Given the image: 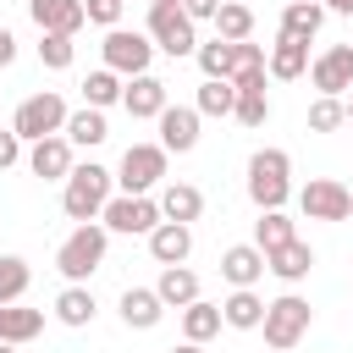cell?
Listing matches in <instances>:
<instances>
[{
	"label": "cell",
	"mask_w": 353,
	"mask_h": 353,
	"mask_svg": "<svg viewBox=\"0 0 353 353\" xmlns=\"http://www.w3.org/2000/svg\"><path fill=\"white\" fill-rule=\"evenodd\" d=\"M44 331V309H28V303H0V342H33Z\"/></svg>",
	"instance_id": "cell-25"
},
{
	"label": "cell",
	"mask_w": 353,
	"mask_h": 353,
	"mask_svg": "<svg viewBox=\"0 0 353 353\" xmlns=\"http://www.w3.org/2000/svg\"><path fill=\"white\" fill-rule=\"evenodd\" d=\"M298 210H303V221H347L353 215V193L336 176H314V182L298 188Z\"/></svg>",
	"instance_id": "cell-10"
},
{
	"label": "cell",
	"mask_w": 353,
	"mask_h": 353,
	"mask_svg": "<svg viewBox=\"0 0 353 353\" xmlns=\"http://www.w3.org/2000/svg\"><path fill=\"white\" fill-rule=\"evenodd\" d=\"M165 160H171V149H165V143H127L121 171H116L121 193H149V188L165 176Z\"/></svg>",
	"instance_id": "cell-9"
},
{
	"label": "cell",
	"mask_w": 353,
	"mask_h": 353,
	"mask_svg": "<svg viewBox=\"0 0 353 353\" xmlns=\"http://www.w3.org/2000/svg\"><path fill=\"white\" fill-rule=\"evenodd\" d=\"M347 121H353V94H347Z\"/></svg>",
	"instance_id": "cell-46"
},
{
	"label": "cell",
	"mask_w": 353,
	"mask_h": 353,
	"mask_svg": "<svg viewBox=\"0 0 353 353\" xmlns=\"http://www.w3.org/2000/svg\"><path fill=\"white\" fill-rule=\"evenodd\" d=\"M309 325H314V309H309V298H298V292H281L276 303H265V347H276V353H287V347H298L303 336H309Z\"/></svg>",
	"instance_id": "cell-4"
},
{
	"label": "cell",
	"mask_w": 353,
	"mask_h": 353,
	"mask_svg": "<svg viewBox=\"0 0 353 353\" xmlns=\"http://www.w3.org/2000/svg\"><path fill=\"white\" fill-rule=\"evenodd\" d=\"M188 254H193V226L188 221H160L149 232V259L154 265H188Z\"/></svg>",
	"instance_id": "cell-15"
},
{
	"label": "cell",
	"mask_w": 353,
	"mask_h": 353,
	"mask_svg": "<svg viewBox=\"0 0 353 353\" xmlns=\"http://www.w3.org/2000/svg\"><path fill=\"white\" fill-rule=\"evenodd\" d=\"M0 353H17V342H0Z\"/></svg>",
	"instance_id": "cell-44"
},
{
	"label": "cell",
	"mask_w": 353,
	"mask_h": 353,
	"mask_svg": "<svg viewBox=\"0 0 353 353\" xmlns=\"http://www.w3.org/2000/svg\"><path fill=\"white\" fill-rule=\"evenodd\" d=\"M309 83L320 88V94H347L353 88V44H331V50H320L314 61H309Z\"/></svg>",
	"instance_id": "cell-11"
},
{
	"label": "cell",
	"mask_w": 353,
	"mask_h": 353,
	"mask_svg": "<svg viewBox=\"0 0 353 353\" xmlns=\"http://www.w3.org/2000/svg\"><path fill=\"white\" fill-rule=\"evenodd\" d=\"M298 237V226H292V215L287 210H259V221H254V243L270 254V248H281V243H292Z\"/></svg>",
	"instance_id": "cell-31"
},
{
	"label": "cell",
	"mask_w": 353,
	"mask_h": 353,
	"mask_svg": "<svg viewBox=\"0 0 353 353\" xmlns=\"http://www.w3.org/2000/svg\"><path fill=\"white\" fill-rule=\"evenodd\" d=\"M121 94H127V83H121V72H110V66H99V72L83 77V105H94V110L121 105Z\"/></svg>",
	"instance_id": "cell-29"
},
{
	"label": "cell",
	"mask_w": 353,
	"mask_h": 353,
	"mask_svg": "<svg viewBox=\"0 0 353 353\" xmlns=\"http://www.w3.org/2000/svg\"><path fill=\"white\" fill-rule=\"evenodd\" d=\"M149 6H176V0H149Z\"/></svg>",
	"instance_id": "cell-45"
},
{
	"label": "cell",
	"mask_w": 353,
	"mask_h": 353,
	"mask_svg": "<svg viewBox=\"0 0 353 353\" xmlns=\"http://www.w3.org/2000/svg\"><path fill=\"white\" fill-rule=\"evenodd\" d=\"M336 127H347V99L314 94V105H309V132H336Z\"/></svg>",
	"instance_id": "cell-35"
},
{
	"label": "cell",
	"mask_w": 353,
	"mask_h": 353,
	"mask_svg": "<svg viewBox=\"0 0 353 353\" xmlns=\"http://www.w3.org/2000/svg\"><path fill=\"white\" fill-rule=\"evenodd\" d=\"M72 138L66 132H50V138H39L33 149H28V171L33 176H44V182H66L72 176Z\"/></svg>",
	"instance_id": "cell-12"
},
{
	"label": "cell",
	"mask_w": 353,
	"mask_h": 353,
	"mask_svg": "<svg viewBox=\"0 0 353 353\" xmlns=\"http://www.w3.org/2000/svg\"><path fill=\"white\" fill-rule=\"evenodd\" d=\"M325 11H336V17H353V0H320Z\"/></svg>",
	"instance_id": "cell-42"
},
{
	"label": "cell",
	"mask_w": 353,
	"mask_h": 353,
	"mask_svg": "<svg viewBox=\"0 0 353 353\" xmlns=\"http://www.w3.org/2000/svg\"><path fill=\"white\" fill-rule=\"evenodd\" d=\"M110 171L105 165H72V176H66V188H61V210H66V221H99L105 215V204H110Z\"/></svg>",
	"instance_id": "cell-3"
},
{
	"label": "cell",
	"mask_w": 353,
	"mask_h": 353,
	"mask_svg": "<svg viewBox=\"0 0 353 353\" xmlns=\"http://www.w3.org/2000/svg\"><path fill=\"white\" fill-rule=\"evenodd\" d=\"M94 314H99V303H94L88 281H66L61 298H55V320L72 325V331H83V325H94Z\"/></svg>",
	"instance_id": "cell-21"
},
{
	"label": "cell",
	"mask_w": 353,
	"mask_h": 353,
	"mask_svg": "<svg viewBox=\"0 0 353 353\" xmlns=\"http://www.w3.org/2000/svg\"><path fill=\"white\" fill-rule=\"evenodd\" d=\"M99 55H105L110 72L138 77V72H149V61H154V39H149L143 28H110L105 44H99Z\"/></svg>",
	"instance_id": "cell-8"
},
{
	"label": "cell",
	"mask_w": 353,
	"mask_h": 353,
	"mask_svg": "<svg viewBox=\"0 0 353 353\" xmlns=\"http://www.w3.org/2000/svg\"><path fill=\"white\" fill-rule=\"evenodd\" d=\"M165 105H171V94H165V83H160L154 72H138V77H127L121 110H127L132 121H154V116H160Z\"/></svg>",
	"instance_id": "cell-13"
},
{
	"label": "cell",
	"mask_w": 353,
	"mask_h": 353,
	"mask_svg": "<svg viewBox=\"0 0 353 353\" xmlns=\"http://www.w3.org/2000/svg\"><path fill=\"white\" fill-rule=\"evenodd\" d=\"M265 270H270V265H265V248H259V243H232V248L221 254V276H226L232 287H254Z\"/></svg>",
	"instance_id": "cell-18"
},
{
	"label": "cell",
	"mask_w": 353,
	"mask_h": 353,
	"mask_svg": "<svg viewBox=\"0 0 353 353\" xmlns=\"http://www.w3.org/2000/svg\"><path fill=\"white\" fill-rule=\"evenodd\" d=\"M243 127H265L270 121V94L265 88H237V110H232Z\"/></svg>",
	"instance_id": "cell-37"
},
{
	"label": "cell",
	"mask_w": 353,
	"mask_h": 353,
	"mask_svg": "<svg viewBox=\"0 0 353 353\" xmlns=\"http://www.w3.org/2000/svg\"><path fill=\"white\" fill-rule=\"evenodd\" d=\"M39 61L50 72H66L77 61V33H39Z\"/></svg>",
	"instance_id": "cell-34"
},
{
	"label": "cell",
	"mask_w": 353,
	"mask_h": 353,
	"mask_svg": "<svg viewBox=\"0 0 353 353\" xmlns=\"http://www.w3.org/2000/svg\"><path fill=\"white\" fill-rule=\"evenodd\" d=\"M221 314L232 331H259L265 325V298L254 287H232V298H221Z\"/></svg>",
	"instance_id": "cell-22"
},
{
	"label": "cell",
	"mask_w": 353,
	"mask_h": 353,
	"mask_svg": "<svg viewBox=\"0 0 353 353\" xmlns=\"http://www.w3.org/2000/svg\"><path fill=\"white\" fill-rule=\"evenodd\" d=\"M99 221L110 232H121V237H149L165 215H160V199H149V193H110V204H105Z\"/></svg>",
	"instance_id": "cell-7"
},
{
	"label": "cell",
	"mask_w": 353,
	"mask_h": 353,
	"mask_svg": "<svg viewBox=\"0 0 353 353\" xmlns=\"http://www.w3.org/2000/svg\"><path fill=\"white\" fill-rule=\"evenodd\" d=\"M215 33H221V39H232V44L254 39V11H248L243 0H221V11H215Z\"/></svg>",
	"instance_id": "cell-32"
},
{
	"label": "cell",
	"mask_w": 353,
	"mask_h": 353,
	"mask_svg": "<svg viewBox=\"0 0 353 353\" xmlns=\"http://www.w3.org/2000/svg\"><path fill=\"white\" fill-rule=\"evenodd\" d=\"M11 61H17V33L0 28V66H11Z\"/></svg>",
	"instance_id": "cell-41"
},
{
	"label": "cell",
	"mask_w": 353,
	"mask_h": 353,
	"mask_svg": "<svg viewBox=\"0 0 353 353\" xmlns=\"http://www.w3.org/2000/svg\"><path fill=\"white\" fill-rule=\"evenodd\" d=\"M28 11H33V22H39V33H77V28L88 22L83 0H28Z\"/></svg>",
	"instance_id": "cell-19"
},
{
	"label": "cell",
	"mask_w": 353,
	"mask_h": 353,
	"mask_svg": "<svg viewBox=\"0 0 353 353\" xmlns=\"http://www.w3.org/2000/svg\"><path fill=\"white\" fill-rule=\"evenodd\" d=\"M248 199L259 210H281L292 199V154L287 149H254L248 154Z\"/></svg>",
	"instance_id": "cell-1"
},
{
	"label": "cell",
	"mask_w": 353,
	"mask_h": 353,
	"mask_svg": "<svg viewBox=\"0 0 353 353\" xmlns=\"http://www.w3.org/2000/svg\"><path fill=\"white\" fill-rule=\"evenodd\" d=\"M265 66H270V77H276V83H292V77H303V72H309V44H303V39L276 33V44H270Z\"/></svg>",
	"instance_id": "cell-20"
},
{
	"label": "cell",
	"mask_w": 353,
	"mask_h": 353,
	"mask_svg": "<svg viewBox=\"0 0 353 353\" xmlns=\"http://www.w3.org/2000/svg\"><path fill=\"white\" fill-rule=\"evenodd\" d=\"M320 28H325V6H320V0H287V11H281V33H287V39L314 44Z\"/></svg>",
	"instance_id": "cell-23"
},
{
	"label": "cell",
	"mask_w": 353,
	"mask_h": 353,
	"mask_svg": "<svg viewBox=\"0 0 353 353\" xmlns=\"http://www.w3.org/2000/svg\"><path fill=\"white\" fill-rule=\"evenodd\" d=\"M105 248H110V226H99V221H77L72 237L55 248V270H61L66 281H88V276L105 265Z\"/></svg>",
	"instance_id": "cell-2"
},
{
	"label": "cell",
	"mask_w": 353,
	"mask_h": 353,
	"mask_svg": "<svg viewBox=\"0 0 353 353\" xmlns=\"http://www.w3.org/2000/svg\"><path fill=\"white\" fill-rule=\"evenodd\" d=\"M221 325H226L221 303H204V298H193V303L182 309V336H188V342H210V336H221Z\"/></svg>",
	"instance_id": "cell-28"
},
{
	"label": "cell",
	"mask_w": 353,
	"mask_h": 353,
	"mask_svg": "<svg viewBox=\"0 0 353 353\" xmlns=\"http://www.w3.org/2000/svg\"><path fill=\"white\" fill-rule=\"evenodd\" d=\"M116 309H121V325H127V331H154L160 314H165V298H160L154 287H127Z\"/></svg>",
	"instance_id": "cell-16"
},
{
	"label": "cell",
	"mask_w": 353,
	"mask_h": 353,
	"mask_svg": "<svg viewBox=\"0 0 353 353\" xmlns=\"http://www.w3.org/2000/svg\"><path fill=\"white\" fill-rule=\"evenodd\" d=\"M154 292L165 298V309H188V303L199 298V276H193L188 265H160V281H154Z\"/></svg>",
	"instance_id": "cell-26"
},
{
	"label": "cell",
	"mask_w": 353,
	"mask_h": 353,
	"mask_svg": "<svg viewBox=\"0 0 353 353\" xmlns=\"http://www.w3.org/2000/svg\"><path fill=\"white\" fill-rule=\"evenodd\" d=\"M160 215H165V221H188V226H193V221L204 215V193H199L193 182H165V188H160Z\"/></svg>",
	"instance_id": "cell-24"
},
{
	"label": "cell",
	"mask_w": 353,
	"mask_h": 353,
	"mask_svg": "<svg viewBox=\"0 0 353 353\" xmlns=\"http://www.w3.org/2000/svg\"><path fill=\"white\" fill-rule=\"evenodd\" d=\"M265 265H270V276L276 281H287V287H298L309 270H314V248L303 243V237H292V243H281V248H270L265 254Z\"/></svg>",
	"instance_id": "cell-17"
},
{
	"label": "cell",
	"mask_w": 353,
	"mask_h": 353,
	"mask_svg": "<svg viewBox=\"0 0 353 353\" xmlns=\"http://www.w3.org/2000/svg\"><path fill=\"white\" fill-rule=\"evenodd\" d=\"M171 353H204V342H188V336H182V342H176Z\"/></svg>",
	"instance_id": "cell-43"
},
{
	"label": "cell",
	"mask_w": 353,
	"mask_h": 353,
	"mask_svg": "<svg viewBox=\"0 0 353 353\" xmlns=\"http://www.w3.org/2000/svg\"><path fill=\"white\" fill-rule=\"evenodd\" d=\"M154 121H160V143H165L171 154L199 149V121H204V116H199V105H165Z\"/></svg>",
	"instance_id": "cell-14"
},
{
	"label": "cell",
	"mask_w": 353,
	"mask_h": 353,
	"mask_svg": "<svg viewBox=\"0 0 353 353\" xmlns=\"http://www.w3.org/2000/svg\"><path fill=\"white\" fill-rule=\"evenodd\" d=\"M199 22L182 11V6H149V39H154V50H165L171 61H182V55H193L199 50V33H193Z\"/></svg>",
	"instance_id": "cell-6"
},
{
	"label": "cell",
	"mask_w": 353,
	"mask_h": 353,
	"mask_svg": "<svg viewBox=\"0 0 353 353\" xmlns=\"http://www.w3.org/2000/svg\"><path fill=\"white\" fill-rule=\"evenodd\" d=\"M193 22H215V11H221V0H176Z\"/></svg>",
	"instance_id": "cell-40"
},
{
	"label": "cell",
	"mask_w": 353,
	"mask_h": 353,
	"mask_svg": "<svg viewBox=\"0 0 353 353\" xmlns=\"http://www.w3.org/2000/svg\"><path fill=\"white\" fill-rule=\"evenodd\" d=\"M22 160V138H17V127H0V171H11Z\"/></svg>",
	"instance_id": "cell-39"
},
{
	"label": "cell",
	"mask_w": 353,
	"mask_h": 353,
	"mask_svg": "<svg viewBox=\"0 0 353 353\" xmlns=\"http://www.w3.org/2000/svg\"><path fill=\"white\" fill-rule=\"evenodd\" d=\"M193 61H199V72L204 77H232V39H210V44H199L193 50Z\"/></svg>",
	"instance_id": "cell-36"
},
{
	"label": "cell",
	"mask_w": 353,
	"mask_h": 353,
	"mask_svg": "<svg viewBox=\"0 0 353 353\" xmlns=\"http://www.w3.org/2000/svg\"><path fill=\"white\" fill-rule=\"evenodd\" d=\"M66 99L61 94H28L22 105H17V116H11V127H17V138L22 143H39V138H50V132H66Z\"/></svg>",
	"instance_id": "cell-5"
},
{
	"label": "cell",
	"mask_w": 353,
	"mask_h": 353,
	"mask_svg": "<svg viewBox=\"0 0 353 353\" xmlns=\"http://www.w3.org/2000/svg\"><path fill=\"white\" fill-rule=\"evenodd\" d=\"M193 105H199V116H232L237 110V83L232 77H204Z\"/></svg>",
	"instance_id": "cell-30"
},
{
	"label": "cell",
	"mask_w": 353,
	"mask_h": 353,
	"mask_svg": "<svg viewBox=\"0 0 353 353\" xmlns=\"http://www.w3.org/2000/svg\"><path fill=\"white\" fill-rule=\"evenodd\" d=\"M28 281H33L28 259H22V254H0V303H22Z\"/></svg>",
	"instance_id": "cell-33"
},
{
	"label": "cell",
	"mask_w": 353,
	"mask_h": 353,
	"mask_svg": "<svg viewBox=\"0 0 353 353\" xmlns=\"http://www.w3.org/2000/svg\"><path fill=\"white\" fill-rule=\"evenodd\" d=\"M121 6L127 0H83L88 22H99V28H121Z\"/></svg>",
	"instance_id": "cell-38"
},
{
	"label": "cell",
	"mask_w": 353,
	"mask_h": 353,
	"mask_svg": "<svg viewBox=\"0 0 353 353\" xmlns=\"http://www.w3.org/2000/svg\"><path fill=\"white\" fill-rule=\"evenodd\" d=\"M66 138H72V149H99V143L110 138V127H105V110H94V105L72 110V116H66Z\"/></svg>",
	"instance_id": "cell-27"
}]
</instances>
